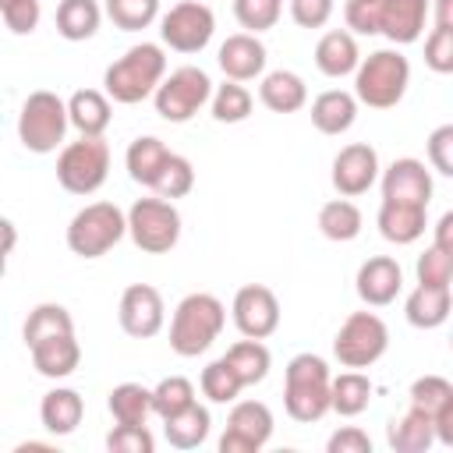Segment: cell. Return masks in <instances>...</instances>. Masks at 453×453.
Listing matches in <instances>:
<instances>
[{
	"label": "cell",
	"mask_w": 453,
	"mask_h": 453,
	"mask_svg": "<svg viewBox=\"0 0 453 453\" xmlns=\"http://www.w3.org/2000/svg\"><path fill=\"white\" fill-rule=\"evenodd\" d=\"M163 74H166L163 46L138 42V46H131L124 57H117L106 67L103 88H106V99L124 103V106H134V103H142V99H149L156 92V85L163 81Z\"/></svg>",
	"instance_id": "obj_1"
},
{
	"label": "cell",
	"mask_w": 453,
	"mask_h": 453,
	"mask_svg": "<svg viewBox=\"0 0 453 453\" xmlns=\"http://www.w3.org/2000/svg\"><path fill=\"white\" fill-rule=\"evenodd\" d=\"M226 326V308L219 297L198 290V294H188L177 308H173V319H170V347L173 354L180 357H198L212 347V340L223 333Z\"/></svg>",
	"instance_id": "obj_2"
},
{
	"label": "cell",
	"mask_w": 453,
	"mask_h": 453,
	"mask_svg": "<svg viewBox=\"0 0 453 453\" xmlns=\"http://www.w3.org/2000/svg\"><path fill=\"white\" fill-rule=\"evenodd\" d=\"M283 407L301 425L329 414V365L319 354L290 357L283 372Z\"/></svg>",
	"instance_id": "obj_3"
},
{
	"label": "cell",
	"mask_w": 453,
	"mask_h": 453,
	"mask_svg": "<svg viewBox=\"0 0 453 453\" xmlns=\"http://www.w3.org/2000/svg\"><path fill=\"white\" fill-rule=\"evenodd\" d=\"M411 85V64L400 50H375L354 67V99L372 110H389Z\"/></svg>",
	"instance_id": "obj_4"
},
{
	"label": "cell",
	"mask_w": 453,
	"mask_h": 453,
	"mask_svg": "<svg viewBox=\"0 0 453 453\" xmlns=\"http://www.w3.org/2000/svg\"><path fill=\"white\" fill-rule=\"evenodd\" d=\"M64 134H67V103L50 88L32 92L18 113V142L28 152L46 156L64 142Z\"/></svg>",
	"instance_id": "obj_5"
},
{
	"label": "cell",
	"mask_w": 453,
	"mask_h": 453,
	"mask_svg": "<svg viewBox=\"0 0 453 453\" xmlns=\"http://www.w3.org/2000/svg\"><path fill=\"white\" fill-rule=\"evenodd\" d=\"M124 234H127V216L113 202H92V205H85V209H78L71 216L67 248L78 258H99L113 244H120Z\"/></svg>",
	"instance_id": "obj_6"
},
{
	"label": "cell",
	"mask_w": 453,
	"mask_h": 453,
	"mask_svg": "<svg viewBox=\"0 0 453 453\" xmlns=\"http://www.w3.org/2000/svg\"><path fill=\"white\" fill-rule=\"evenodd\" d=\"M110 173V145L103 134H81L78 142L64 145L57 156V180L71 195H92L106 184Z\"/></svg>",
	"instance_id": "obj_7"
},
{
	"label": "cell",
	"mask_w": 453,
	"mask_h": 453,
	"mask_svg": "<svg viewBox=\"0 0 453 453\" xmlns=\"http://www.w3.org/2000/svg\"><path fill=\"white\" fill-rule=\"evenodd\" d=\"M124 216L134 248L149 255H166L180 241V212L170 198H138Z\"/></svg>",
	"instance_id": "obj_8"
},
{
	"label": "cell",
	"mask_w": 453,
	"mask_h": 453,
	"mask_svg": "<svg viewBox=\"0 0 453 453\" xmlns=\"http://www.w3.org/2000/svg\"><path fill=\"white\" fill-rule=\"evenodd\" d=\"M389 347V329L375 311H350L333 336V354L343 368H368Z\"/></svg>",
	"instance_id": "obj_9"
},
{
	"label": "cell",
	"mask_w": 453,
	"mask_h": 453,
	"mask_svg": "<svg viewBox=\"0 0 453 453\" xmlns=\"http://www.w3.org/2000/svg\"><path fill=\"white\" fill-rule=\"evenodd\" d=\"M209 96H212L209 74H205L202 67L184 64V67L170 71V74L156 85L152 103H156V113H159L163 120L184 124V120H191V117L209 103Z\"/></svg>",
	"instance_id": "obj_10"
},
{
	"label": "cell",
	"mask_w": 453,
	"mask_h": 453,
	"mask_svg": "<svg viewBox=\"0 0 453 453\" xmlns=\"http://www.w3.org/2000/svg\"><path fill=\"white\" fill-rule=\"evenodd\" d=\"M212 32H216V18H212V11L202 0H180L159 21L163 42L170 50H177V53H198V50H205L209 39H212Z\"/></svg>",
	"instance_id": "obj_11"
},
{
	"label": "cell",
	"mask_w": 453,
	"mask_h": 453,
	"mask_svg": "<svg viewBox=\"0 0 453 453\" xmlns=\"http://www.w3.org/2000/svg\"><path fill=\"white\" fill-rule=\"evenodd\" d=\"M273 435V411L262 400L234 403L226 432L219 435V453H258Z\"/></svg>",
	"instance_id": "obj_12"
},
{
	"label": "cell",
	"mask_w": 453,
	"mask_h": 453,
	"mask_svg": "<svg viewBox=\"0 0 453 453\" xmlns=\"http://www.w3.org/2000/svg\"><path fill=\"white\" fill-rule=\"evenodd\" d=\"M230 315H234V326L241 329V336H251V340H265V336H273L280 329V301L262 283L241 287L234 294Z\"/></svg>",
	"instance_id": "obj_13"
},
{
	"label": "cell",
	"mask_w": 453,
	"mask_h": 453,
	"mask_svg": "<svg viewBox=\"0 0 453 453\" xmlns=\"http://www.w3.org/2000/svg\"><path fill=\"white\" fill-rule=\"evenodd\" d=\"M117 319H120V329L134 340H149L163 329V319H166V308H163V294L152 287V283H131L124 294H120V304H117Z\"/></svg>",
	"instance_id": "obj_14"
},
{
	"label": "cell",
	"mask_w": 453,
	"mask_h": 453,
	"mask_svg": "<svg viewBox=\"0 0 453 453\" xmlns=\"http://www.w3.org/2000/svg\"><path fill=\"white\" fill-rule=\"evenodd\" d=\"M379 180V152L368 142H350L333 159V188L343 198L365 195Z\"/></svg>",
	"instance_id": "obj_15"
},
{
	"label": "cell",
	"mask_w": 453,
	"mask_h": 453,
	"mask_svg": "<svg viewBox=\"0 0 453 453\" xmlns=\"http://www.w3.org/2000/svg\"><path fill=\"white\" fill-rule=\"evenodd\" d=\"M411 407L432 418L435 439L453 446V382L442 375H421L411 386Z\"/></svg>",
	"instance_id": "obj_16"
},
{
	"label": "cell",
	"mask_w": 453,
	"mask_h": 453,
	"mask_svg": "<svg viewBox=\"0 0 453 453\" xmlns=\"http://www.w3.org/2000/svg\"><path fill=\"white\" fill-rule=\"evenodd\" d=\"M432 198V173L425 170L421 159H393L389 170L382 173V202H411V205H428Z\"/></svg>",
	"instance_id": "obj_17"
},
{
	"label": "cell",
	"mask_w": 453,
	"mask_h": 453,
	"mask_svg": "<svg viewBox=\"0 0 453 453\" xmlns=\"http://www.w3.org/2000/svg\"><path fill=\"white\" fill-rule=\"evenodd\" d=\"M354 283H357V297H361L365 304L386 308V304L396 301V294H400V287H403V269H400V262L389 258V255H372L368 262H361Z\"/></svg>",
	"instance_id": "obj_18"
},
{
	"label": "cell",
	"mask_w": 453,
	"mask_h": 453,
	"mask_svg": "<svg viewBox=\"0 0 453 453\" xmlns=\"http://www.w3.org/2000/svg\"><path fill=\"white\" fill-rule=\"evenodd\" d=\"M223 74L230 81H251L265 71V46L258 42V35L251 32H237V35H226L219 53H216Z\"/></svg>",
	"instance_id": "obj_19"
},
{
	"label": "cell",
	"mask_w": 453,
	"mask_h": 453,
	"mask_svg": "<svg viewBox=\"0 0 453 453\" xmlns=\"http://www.w3.org/2000/svg\"><path fill=\"white\" fill-rule=\"evenodd\" d=\"M382 4V21H379V32L396 42V46H407V42H418L421 39V28L428 21V11H432V0H379Z\"/></svg>",
	"instance_id": "obj_20"
},
{
	"label": "cell",
	"mask_w": 453,
	"mask_h": 453,
	"mask_svg": "<svg viewBox=\"0 0 453 453\" xmlns=\"http://www.w3.org/2000/svg\"><path fill=\"white\" fill-rule=\"evenodd\" d=\"M425 209L428 205H411V202H382L379 205V234L389 244H414L425 234Z\"/></svg>",
	"instance_id": "obj_21"
},
{
	"label": "cell",
	"mask_w": 453,
	"mask_h": 453,
	"mask_svg": "<svg viewBox=\"0 0 453 453\" xmlns=\"http://www.w3.org/2000/svg\"><path fill=\"white\" fill-rule=\"evenodd\" d=\"M32 350V365L39 375L46 379H67L78 361H81V347L74 340V333H60V336H50V340H39Z\"/></svg>",
	"instance_id": "obj_22"
},
{
	"label": "cell",
	"mask_w": 453,
	"mask_h": 453,
	"mask_svg": "<svg viewBox=\"0 0 453 453\" xmlns=\"http://www.w3.org/2000/svg\"><path fill=\"white\" fill-rule=\"evenodd\" d=\"M81 418H85V400H81V393H74L67 386L50 389L39 403V421L53 435H71L81 425Z\"/></svg>",
	"instance_id": "obj_23"
},
{
	"label": "cell",
	"mask_w": 453,
	"mask_h": 453,
	"mask_svg": "<svg viewBox=\"0 0 453 453\" xmlns=\"http://www.w3.org/2000/svg\"><path fill=\"white\" fill-rule=\"evenodd\" d=\"M361 53H357V42H354V32L347 28H333L319 39L315 46V67L326 74V78H343V74H354Z\"/></svg>",
	"instance_id": "obj_24"
},
{
	"label": "cell",
	"mask_w": 453,
	"mask_h": 453,
	"mask_svg": "<svg viewBox=\"0 0 453 453\" xmlns=\"http://www.w3.org/2000/svg\"><path fill=\"white\" fill-rule=\"evenodd\" d=\"M258 99H262V106L273 110V113H297V110L308 103V85H304L301 74L280 67V71H269V74L262 78Z\"/></svg>",
	"instance_id": "obj_25"
},
{
	"label": "cell",
	"mask_w": 453,
	"mask_h": 453,
	"mask_svg": "<svg viewBox=\"0 0 453 453\" xmlns=\"http://www.w3.org/2000/svg\"><path fill=\"white\" fill-rule=\"evenodd\" d=\"M449 308H453V297H449V287H425L418 283L403 304V315L414 329H435L449 319Z\"/></svg>",
	"instance_id": "obj_26"
},
{
	"label": "cell",
	"mask_w": 453,
	"mask_h": 453,
	"mask_svg": "<svg viewBox=\"0 0 453 453\" xmlns=\"http://www.w3.org/2000/svg\"><path fill=\"white\" fill-rule=\"evenodd\" d=\"M357 120V99L343 88H329L322 96H315L311 103V124L322 134H343L350 131V124Z\"/></svg>",
	"instance_id": "obj_27"
},
{
	"label": "cell",
	"mask_w": 453,
	"mask_h": 453,
	"mask_svg": "<svg viewBox=\"0 0 453 453\" xmlns=\"http://www.w3.org/2000/svg\"><path fill=\"white\" fill-rule=\"evenodd\" d=\"M209 425H212L209 411L195 400V403H188L184 411L163 418V435H166V442H170L173 449H198V446L209 439Z\"/></svg>",
	"instance_id": "obj_28"
},
{
	"label": "cell",
	"mask_w": 453,
	"mask_h": 453,
	"mask_svg": "<svg viewBox=\"0 0 453 453\" xmlns=\"http://www.w3.org/2000/svg\"><path fill=\"white\" fill-rule=\"evenodd\" d=\"M110 117H113L110 99L99 88H78L67 99V124L78 127L81 134H103L110 127Z\"/></svg>",
	"instance_id": "obj_29"
},
{
	"label": "cell",
	"mask_w": 453,
	"mask_h": 453,
	"mask_svg": "<svg viewBox=\"0 0 453 453\" xmlns=\"http://www.w3.org/2000/svg\"><path fill=\"white\" fill-rule=\"evenodd\" d=\"M386 439H389V446L396 453H425L435 442V428H432L428 414H421L418 407H407L400 418L389 421Z\"/></svg>",
	"instance_id": "obj_30"
},
{
	"label": "cell",
	"mask_w": 453,
	"mask_h": 453,
	"mask_svg": "<svg viewBox=\"0 0 453 453\" xmlns=\"http://www.w3.org/2000/svg\"><path fill=\"white\" fill-rule=\"evenodd\" d=\"M372 403V382L361 372H340L336 379H329V411H336L340 418H357L361 411H368Z\"/></svg>",
	"instance_id": "obj_31"
},
{
	"label": "cell",
	"mask_w": 453,
	"mask_h": 453,
	"mask_svg": "<svg viewBox=\"0 0 453 453\" xmlns=\"http://www.w3.org/2000/svg\"><path fill=\"white\" fill-rule=\"evenodd\" d=\"M103 21V7L96 0H60L57 7V32L67 42H85L99 32Z\"/></svg>",
	"instance_id": "obj_32"
},
{
	"label": "cell",
	"mask_w": 453,
	"mask_h": 453,
	"mask_svg": "<svg viewBox=\"0 0 453 453\" xmlns=\"http://www.w3.org/2000/svg\"><path fill=\"white\" fill-rule=\"evenodd\" d=\"M223 357H226V365L234 368V375L241 379V386L262 382V379L269 375V365H273L269 347H265L262 340H251V336H244V340H237L234 347H226Z\"/></svg>",
	"instance_id": "obj_33"
},
{
	"label": "cell",
	"mask_w": 453,
	"mask_h": 453,
	"mask_svg": "<svg viewBox=\"0 0 453 453\" xmlns=\"http://www.w3.org/2000/svg\"><path fill=\"white\" fill-rule=\"evenodd\" d=\"M166 156H170V149H166L159 138H152V134L134 138V142L127 145V156H124L131 180H138V184L152 188V184H156V177H159V170H163V163H166Z\"/></svg>",
	"instance_id": "obj_34"
},
{
	"label": "cell",
	"mask_w": 453,
	"mask_h": 453,
	"mask_svg": "<svg viewBox=\"0 0 453 453\" xmlns=\"http://www.w3.org/2000/svg\"><path fill=\"white\" fill-rule=\"evenodd\" d=\"M106 407L117 425H145L152 414V389H145L142 382H120L110 389Z\"/></svg>",
	"instance_id": "obj_35"
},
{
	"label": "cell",
	"mask_w": 453,
	"mask_h": 453,
	"mask_svg": "<svg viewBox=\"0 0 453 453\" xmlns=\"http://www.w3.org/2000/svg\"><path fill=\"white\" fill-rule=\"evenodd\" d=\"M60 333H74V319L64 304H53V301H42L28 311L25 326H21V336H25V347H35L39 340H50V336H60Z\"/></svg>",
	"instance_id": "obj_36"
},
{
	"label": "cell",
	"mask_w": 453,
	"mask_h": 453,
	"mask_svg": "<svg viewBox=\"0 0 453 453\" xmlns=\"http://www.w3.org/2000/svg\"><path fill=\"white\" fill-rule=\"evenodd\" d=\"M361 209L350 198H333L319 209V230L329 241H354L361 234Z\"/></svg>",
	"instance_id": "obj_37"
},
{
	"label": "cell",
	"mask_w": 453,
	"mask_h": 453,
	"mask_svg": "<svg viewBox=\"0 0 453 453\" xmlns=\"http://www.w3.org/2000/svg\"><path fill=\"white\" fill-rule=\"evenodd\" d=\"M103 14L120 32H142L159 18V0H106Z\"/></svg>",
	"instance_id": "obj_38"
},
{
	"label": "cell",
	"mask_w": 453,
	"mask_h": 453,
	"mask_svg": "<svg viewBox=\"0 0 453 453\" xmlns=\"http://www.w3.org/2000/svg\"><path fill=\"white\" fill-rule=\"evenodd\" d=\"M209 99H212V117L219 124H241L251 117V92L241 81H223Z\"/></svg>",
	"instance_id": "obj_39"
},
{
	"label": "cell",
	"mask_w": 453,
	"mask_h": 453,
	"mask_svg": "<svg viewBox=\"0 0 453 453\" xmlns=\"http://www.w3.org/2000/svg\"><path fill=\"white\" fill-rule=\"evenodd\" d=\"M198 386H202V393H205L212 403H234V400H237V393L244 389V386H241V379L234 375V368L226 365V357L209 361V365L202 368Z\"/></svg>",
	"instance_id": "obj_40"
},
{
	"label": "cell",
	"mask_w": 453,
	"mask_h": 453,
	"mask_svg": "<svg viewBox=\"0 0 453 453\" xmlns=\"http://www.w3.org/2000/svg\"><path fill=\"white\" fill-rule=\"evenodd\" d=\"M191 188H195V166L184 156L170 152L163 170H159V177H156V184H152V191L159 198H184Z\"/></svg>",
	"instance_id": "obj_41"
},
{
	"label": "cell",
	"mask_w": 453,
	"mask_h": 453,
	"mask_svg": "<svg viewBox=\"0 0 453 453\" xmlns=\"http://www.w3.org/2000/svg\"><path fill=\"white\" fill-rule=\"evenodd\" d=\"M188 403H195V386L184 375H170L152 389V414L170 418L177 411H184Z\"/></svg>",
	"instance_id": "obj_42"
},
{
	"label": "cell",
	"mask_w": 453,
	"mask_h": 453,
	"mask_svg": "<svg viewBox=\"0 0 453 453\" xmlns=\"http://www.w3.org/2000/svg\"><path fill=\"white\" fill-rule=\"evenodd\" d=\"M280 14H283V0H234V18L251 35L273 28L280 21Z\"/></svg>",
	"instance_id": "obj_43"
},
{
	"label": "cell",
	"mask_w": 453,
	"mask_h": 453,
	"mask_svg": "<svg viewBox=\"0 0 453 453\" xmlns=\"http://www.w3.org/2000/svg\"><path fill=\"white\" fill-rule=\"evenodd\" d=\"M453 280V255L442 248H425V255H418V283L425 287H449Z\"/></svg>",
	"instance_id": "obj_44"
},
{
	"label": "cell",
	"mask_w": 453,
	"mask_h": 453,
	"mask_svg": "<svg viewBox=\"0 0 453 453\" xmlns=\"http://www.w3.org/2000/svg\"><path fill=\"white\" fill-rule=\"evenodd\" d=\"M106 449L110 453H152L156 439H152V432L145 425H117L106 435Z\"/></svg>",
	"instance_id": "obj_45"
},
{
	"label": "cell",
	"mask_w": 453,
	"mask_h": 453,
	"mask_svg": "<svg viewBox=\"0 0 453 453\" xmlns=\"http://www.w3.org/2000/svg\"><path fill=\"white\" fill-rule=\"evenodd\" d=\"M343 18L347 28L357 35H379V21H382V4L379 0H347L343 4Z\"/></svg>",
	"instance_id": "obj_46"
},
{
	"label": "cell",
	"mask_w": 453,
	"mask_h": 453,
	"mask_svg": "<svg viewBox=\"0 0 453 453\" xmlns=\"http://www.w3.org/2000/svg\"><path fill=\"white\" fill-rule=\"evenodd\" d=\"M0 14L14 35H28L39 25V0H0Z\"/></svg>",
	"instance_id": "obj_47"
},
{
	"label": "cell",
	"mask_w": 453,
	"mask_h": 453,
	"mask_svg": "<svg viewBox=\"0 0 453 453\" xmlns=\"http://www.w3.org/2000/svg\"><path fill=\"white\" fill-rule=\"evenodd\" d=\"M425 64L435 74L453 71V28H432V35L425 39Z\"/></svg>",
	"instance_id": "obj_48"
},
{
	"label": "cell",
	"mask_w": 453,
	"mask_h": 453,
	"mask_svg": "<svg viewBox=\"0 0 453 453\" xmlns=\"http://www.w3.org/2000/svg\"><path fill=\"white\" fill-rule=\"evenodd\" d=\"M428 163L442 177H453V124H442L428 134Z\"/></svg>",
	"instance_id": "obj_49"
},
{
	"label": "cell",
	"mask_w": 453,
	"mask_h": 453,
	"mask_svg": "<svg viewBox=\"0 0 453 453\" xmlns=\"http://www.w3.org/2000/svg\"><path fill=\"white\" fill-rule=\"evenodd\" d=\"M290 18L301 28H322L333 18V0H290Z\"/></svg>",
	"instance_id": "obj_50"
},
{
	"label": "cell",
	"mask_w": 453,
	"mask_h": 453,
	"mask_svg": "<svg viewBox=\"0 0 453 453\" xmlns=\"http://www.w3.org/2000/svg\"><path fill=\"white\" fill-rule=\"evenodd\" d=\"M326 449L329 453H372V439H368V432L347 425V428H340V432L329 435Z\"/></svg>",
	"instance_id": "obj_51"
},
{
	"label": "cell",
	"mask_w": 453,
	"mask_h": 453,
	"mask_svg": "<svg viewBox=\"0 0 453 453\" xmlns=\"http://www.w3.org/2000/svg\"><path fill=\"white\" fill-rule=\"evenodd\" d=\"M435 248L453 255V212H442L439 223H435Z\"/></svg>",
	"instance_id": "obj_52"
},
{
	"label": "cell",
	"mask_w": 453,
	"mask_h": 453,
	"mask_svg": "<svg viewBox=\"0 0 453 453\" xmlns=\"http://www.w3.org/2000/svg\"><path fill=\"white\" fill-rule=\"evenodd\" d=\"M14 244H18V226L7 216H0V255L7 258L14 251Z\"/></svg>",
	"instance_id": "obj_53"
},
{
	"label": "cell",
	"mask_w": 453,
	"mask_h": 453,
	"mask_svg": "<svg viewBox=\"0 0 453 453\" xmlns=\"http://www.w3.org/2000/svg\"><path fill=\"white\" fill-rule=\"evenodd\" d=\"M435 4V28H453V0H432Z\"/></svg>",
	"instance_id": "obj_54"
},
{
	"label": "cell",
	"mask_w": 453,
	"mask_h": 453,
	"mask_svg": "<svg viewBox=\"0 0 453 453\" xmlns=\"http://www.w3.org/2000/svg\"><path fill=\"white\" fill-rule=\"evenodd\" d=\"M4 269H7V265H4V255H0V280H4Z\"/></svg>",
	"instance_id": "obj_55"
}]
</instances>
